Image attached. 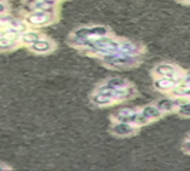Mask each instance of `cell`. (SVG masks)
I'll use <instances>...</instances> for the list:
<instances>
[{
  "instance_id": "e0dca14e",
  "label": "cell",
  "mask_w": 190,
  "mask_h": 171,
  "mask_svg": "<svg viewBox=\"0 0 190 171\" xmlns=\"http://www.w3.org/2000/svg\"><path fill=\"white\" fill-rule=\"evenodd\" d=\"M0 2H2V0H0Z\"/></svg>"
},
{
  "instance_id": "5b68a950",
  "label": "cell",
  "mask_w": 190,
  "mask_h": 171,
  "mask_svg": "<svg viewBox=\"0 0 190 171\" xmlns=\"http://www.w3.org/2000/svg\"><path fill=\"white\" fill-rule=\"evenodd\" d=\"M126 87V81L121 79H113L110 80L109 83H107V86H104V87H102L100 90H116V88H123Z\"/></svg>"
},
{
  "instance_id": "ba28073f",
  "label": "cell",
  "mask_w": 190,
  "mask_h": 171,
  "mask_svg": "<svg viewBox=\"0 0 190 171\" xmlns=\"http://www.w3.org/2000/svg\"><path fill=\"white\" fill-rule=\"evenodd\" d=\"M111 101V98L106 94H103V96H94L93 97V103H96L99 106H104V104H109Z\"/></svg>"
},
{
  "instance_id": "7a4b0ae2",
  "label": "cell",
  "mask_w": 190,
  "mask_h": 171,
  "mask_svg": "<svg viewBox=\"0 0 190 171\" xmlns=\"http://www.w3.org/2000/svg\"><path fill=\"white\" fill-rule=\"evenodd\" d=\"M142 116L146 118V120H152V118H157V117H160V114H162V110H159V107H153V106H150V107H146L142 113H140Z\"/></svg>"
},
{
  "instance_id": "30bf717a",
  "label": "cell",
  "mask_w": 190,
  "mask_h": 171,
  "mask_svg": "<svg viewBox=\"0 0 190 171\" xmlns=\"http://www.w3.org/2000/svg\"><path fill=\"white\" fill-rule=\"evenodd\" d=\"M156 87L157 88H162V90H169V88L172 87V81L170 80H166V79H160V80H157L156 81Z\"/></svg>"
},
{
  "instance_id": "5bb4252c",
  "label": "cell",
  "mask_w": 190,
  "mask_h": 171,
  "mask_svg": "<svg viewBox=\"0 0 190 171\" xmlns=\"http://www.w3.org/2000/svg\"><path fill=\"white\" fill-rule=\"evenodd\" d=\"M2 12H5V6L3 5H0V13H2Z\"/></svg>"
},
{
  "instance_id": "52a82bcc",
  "label": "cell",
  "mask_w": 190,
  "mask_h": 171,
  "mask_svg": "<svg viewBox=\"0 0 190 171\" xmlns=\"http://www.w3.org/2000/svg\"><path fill=\"white\" fill-rule=\"evenodd\" d=\"M159 74H162V76H173L174 73V67L173 66H167V64H162L159 66L157 69H156Z\"/></svg>"
},
{
  "instance_id": "9c48e42d",
  "label": "cell",
  "mask_w": 190,
  "mask_h": 171,
  "mask_svg": "<svg viewBox=\"0 0 190 171\" xmlns=\"http://www.w3.org/2000/svg\"><path fill=\"white\" fill-rule=\"evenodd\" d=\"M157 107H159V110H167V111H170L173 108V101L172 100H167V98H164V100H160V101L157 103Z\"/></svg>"
},
{
  "instance_id": "4fadbf2b",
  "label": "cell",
  "mask_w": 190,
  "mask_h": 171,
  "mask_svg": "<svg viewBox=\"0 0 190 171\" xmlns=\"http://www.w3.org/2000/svg\"><path fill=\"white\" fill-rule=\"evenodd\" d=\"M179 113H180L181 116H190V103L179 107Z\"/></svg>"
},
{
  "instance_id": "277c9868",
  "label": "cell",
  "mask_w": 190,
  "mask_h": 171,
  "mask_svg": "<svg viewBox=\"0 0 190 171\" xmlns=\"http://www.w3.org/2000/svg\"><path fill=\"white\" fill-rule=\"evenodd\" d=\"M27 22L32 24H44L49 22V17H47L44 13H36V14H32L27 17Z\"/></svg>"
},
{
  "instance_id": "3957f363",
  "label": "cell",
  "mask_w": 190,
  "mask_h": 171,
  "mask_svg": "<svg viewBox=\"0 0 190 171\" xmlns=\"http://www.w3.org/2000/svg\"><path fill=\"white\" fill-rule=\"evenodd\" d=\"M32 49L33 51H37V53H44V51H49L51 49V44L47 40H36L34 43H32Z\"/></svg>"
},
{
  "instance_id": "8992f818",
  "label": "cell",
  "mask_w": 190,
  "mask_h": 171,
  "mask_svg": "<svg viewBox=\"0 0 190 171\" xmlns=\"http://www.w3.org/2000/svg\"><path fill=\"white\" fill-rule=\"evenodd\" d=\"M106 29L104 27H92V29H86V30H79L77 34H106Z\"/></svg>"
},
{
  "instance_id": "2e32d148",
  "label": "cell",
  "mask_w": 190,
  "mask_h": 171,
  "mask_svg": "<svg viewBox=\"0 0 190 171\" xmlns=\"http://www.w3.org/2000/svg\"><path fill=\"white\" fill-rule=\"evenodd\" d=\"M185 2H190V0H185Z\"/></svg>"
},
{
  "instance_id": "6da1fadb",
  "label": "cell",
  "mask_w": 190,
  "mask_h": 171,
  "mask_svg": "<svg viewBox=\"0 0 190 171\" xmlns=\"http://www.w3.org/2000/svg\"><path fill=\"white\" fill-rule=\"evenodd\" d=\"M111 130H113V133L117 134V135H127V134H130V133L135 131V128L130 125V123H123V121L117 123Z\"/></svg>"
},
{
  "instance_id": "9a60e30c",
  "label": "cell",
  "mask_w": 190,
  "mask_h": 171,
  "mask_svg": "<svg viewBox=\"0 0 190 171\" xmlns=\"http://www.w3.org/2000/svg\"><path fill=\"white\" fill-rule=\"evenodd\" d=\"M185 150H186V151H190V145H186Z\"/></svg>"
},
{
  "instance_id": "7c38bea8",
  "label": "cell",
  "mask_w": 190,
  "mask_h": 171,
  "mask_svg": "<svg viewBox=\"0 0 190 171\" xmlns=\"http://www.w3.org/2000/svg\"><path fill=\"white\" fill-rule=\"evenodd\" d=\"M13 46V40L10 39V37H6V36H0V47H12Z\"/></svg>"
},
{
  "instance_id": "8fae6325",
  "label": "cell",
  "mask_w": 190,
  "mask_h": 171,
  "mask_svg": "<svg viewBox=\"0 0 190 171\" xmlns=\"http://www.w3.org/2000/svg\"><path fill=\"white\" fill-rule=\"evenodd\" d=\"M22 40H23L24 43H34L36 40H39V36H37L36 33H26V34H23V37H22Z\"/></svg>"
}]
</instances>
